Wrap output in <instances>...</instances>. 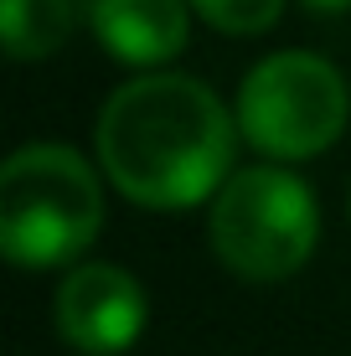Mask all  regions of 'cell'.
Returning <instances> with one entry per match:
<instances>
[{
	"instance_id": "6da1fadb",
	"label": "cell",
	"mask_w": 351,
	"mask_h": 356,
	"mask_svg": "<svg viewBox=\"0 0 351 356\" xmlns=\"http://www.w3.org/2000/svg\"><path fill=\"white\" fill-rule=\"evenodd\" d=\"M99 165L135 207H197L233 176L238 114L186 72H145L108 93L99 114Z\"/></svg>"
},
{
	"instance_id": "7a4b0ae2",
	"label": "cell",
	"mask_w": 351,
	"mask_h": 356,
	"mask_svg": "<svg viewBox=\"0 0 351 356\" xmlns=\"http://www.w3.org/2000/svg\"><path fill=\"white\" fill-rule=\"evenodd\" d=\"M104 227L93 165L67 145H21L0 170V248L16 268H57Z\"/></svg>"
},
{
	"instance_id": "3957f363",
	"label": "cell",
	"mask_w": 351,
	"mask_h": 356,
	"mask_svg": "<svg viewBox=\"0 0 351 356\" xmlns=\"http://www.w3.org/2000/svg\"><path fill=\"white\" fill-rule=\"evenodd\" d=\"M212 253L238 279L274 284L310 264L320 238V212L310 186L284 165H248L233 170L212 191L207 212Z\"/></svg>"
},
{
	"instance_id": "277c9868",
	"label": "cell",
	"mask_w": 351,
	"mask_h": 356,
	"mask_svg": "<svg viewBox=\"0 0 351 356\" xmlns=\"http://www.w3.org/2000/svg\"><path fill=\"white\" fill-rule=\"evenodd\" d=\"M233 114L243 140L269 161H310L341 140L351 93L341 67H331L325 57L274 52L259 67H248Z\"/></svg>"
},
{
	"instance_id": "5b68a950",
	"label": "cell",
	"mask_w": 351,
	"mask_h": 356,
	"mask_svg": "<svg viewBox=\"0 0 351 356\" xmlns=\"http://www.w3.org/2000/svg\"><path fill=\"white\" fill-rule=\"evenodd\" d=\"M57 336L83 356H119L145 330V289L119 264H72L57 284Z\"/></svg>"
},
{
	"instance_id": "8992f818",
	"label": "cell",
	"mask_w": 351,
	"mask_h": 356,
	"mask_svg": "<svg viewBox=\"0 0 351 356\" xmlns=\"http://www.w3.org/2000/svg\"><path fill=\"white\" fill-rule=\"evenodd\" d=\"M191 0H93L88 26L114 63L165 67L191 36Z\"/></svg>"
},
{
	"instance_id": "52a82bcc",
	"label": "cell",
	"mask_w": 351,
	"mask_h": 356,
	"mask_svg": "<svg viewBox=\"0 0 351 356\" xmlns=\"http://www.w3.org/2000/svg\"><path fill=\"white\" fill-rule=\"evenodd\" d=\"M0 26H6V52L16 63H42L72 36L78 0H0Z\"/></svg>"
},
{
	"instance_id": "ba28073f",
	"label": "cell",
	"mask_w": 351,
	"mask_h": 356,
	"mask_svg": "<svg viewBox=\"0 0 351 356\" xmlns=\"http://www.w3.org/2000/svg\"><path fill=\"white\" fill-rule=\"evenodd\" d=\"M191 10L227 36H259L284 16V0H191Z\"/></svg>"
},
{
	"instance_id": "9c48e42d",
	"label": "cell",
	"mask_w": 351,
	"mask_h": 356,
	"mask_svg": "<svg viewBox=\"0 0 351 356\" xmlns=\"http://www.w3.org/2000/svg\"><path fill=\"white\" fill-rule=\"evenodd\" d=\"M305 10H316V16H341V10H351V0H300Z\"/></svg>"
}]
</instances>
